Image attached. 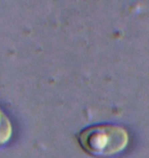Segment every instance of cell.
Listing matches in <instances>:
<instances>
[{
    "mask_svg": "<svg viewBox=\"0 0 149 158\" xmlns=\"http://www.w3.org/2000/svg\"><path fill=\"white\" fill-rule=\"evenodd\" d=\"M79 143L87 153L97 157H108L123 151L128 145L129 135L122 126L98 124L79 134Z\"/></svg>",
    "mask_w": 149,
    "mask_h": 158,
    "instance_id": "cell-1",
    "label": "cell"
},
{
    "mask_svg": "<svg viewBox=\"0 0 149 158\" xmlns=\"http://www.w3.org/2000/svg\"><path fill=\"white\" fill-rule=\"evenodd\" d=\"M11 124L1 109H0V145L6 143L11 135Z\"/></svg>",
    "mask_w": 149,
    "mask_h": 158,
    "instance_id": "cell-2",
    "label": "cell"
}]
</instances>
